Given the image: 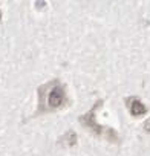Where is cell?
<instances>
[{
  "label": "cell",
  "instance_id": "obj_5",
  "mask_svg": "<svg viewBox=\"0 0 150 156\" xmlns=\"http://www.w3.org/2000/svg\"><path fill=\"white\" fill-rule=\"evenodd\" d=\"M0 17H2V12H0Z\"/></svg>",
  "mask_w": 150,
  "mask_h": 156
},
{
  "label": "cell",
  "instance_id": "obj_2",
  "mask_svg": "<svg viewBox=\"0 0 150 156\" xmlns=\"http://www.w3.org/2000/svg\"><path fill=\"white\" fill-rule=\"evenodd\" d=\"M66 101V92L60 83H54V87L48 94V107L49 109H58L64 104Z\"/></svg>",
  "mask_w": 150,
  "mask_h": 156
},
{
  "label": "cell",
  "instance_id": "obj_4",
  "mask_svg": "<svg viewBox=\"0 0 150 156\" xmlns=\"http://www.w3.org/2000/svg\"><path fill=\"white\" fill-rule=\"evenodd\" d=\"M145 130H147V132H150V121H147V122H145Z\"/></svg>",
  "mask_w": 150,
  "mask_h": 156
},
{
  "label": "cell",
  "instance_id": "obj_3",
  "mask_svg": "<svg viewBox=\"0 0 150 156\" xmlns=\"http://www.w3.org/2000/svg\"><path fill=\"white\" fill-rule=\"evenodd\" d=\"M129 104V110H130V113L133 115V116H141V115H144L145 112H147V107L142 104V101L141 100H138V98H130L129 101H127Z\"/></svg>",
  "mask_w": 150,
  "mask_h": 156
},
{
  "label": "cell",
  "instance_id": "obj_1",
  "mask_svg": "<svg viewBox=\"0 0 150 156\" xmlns=\"http://www.w3.org/2000/svg\"><path fill=\"white\" fill-rule=\"evenodd\" d=\"M100 104H101V103H97V104L94 106V109H92L88 115H83V116L80 118V121H81L84 126H88L89 129H94L95 133H98V135H106L109 139L116 141V133H115V130L107 129V127H101V126H98V124L95 122V116H94V113H95V110H97V107H98Z\"/></svg>",
  "mask_w": 150,
  "mask_h": 156
}]
</instances>
